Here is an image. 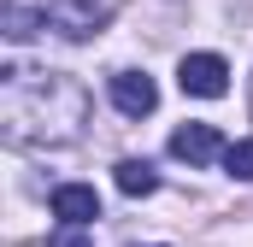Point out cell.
Segmentation results:
<instances>
[{"mask_svg":"<svg viewBox=\"0 0 253 247\" xmlns=\"http://www.w3.org/2000/svg\"><path fill=\"white\" fill-rule=\"evenodd\" d=\"M0 82H6L0 112H6L12 141H65V135H77V124L88 112V100H83V88L71 77H47V71L24 77L18 65H6Z\"/></svg>","mask_w":253,"mask_h":247,"instance_id":"1","label":"cell"},{"mask_svg":"<svg viewBox=\"0 0 253 247\" xmlns=\"http://www.w3.org/2000/svg\"><path fill=\"white\" fill-rule=\"evenodd\" d=\"M118 188H124L129 200H141V194H153L159 177H153V165L147 159H118Z\"/></svg>","mask_w":253,"mask_h":247,"instance_id":"7","label":"cell"},{"mask_svg":"<svg viewBox=\"0 0 253 247\" xmlns=\"http://www.w3.org/2000/svg\"><path fill=\"white\" fill-rule=\"evenodd\" d=\"M177 82H183V94H200V100H218V94L230 88V65L218 59V53H189V59L177 65Z\"/></svg>","mask_w":253,"mask_h":247,"instance_id":"3","label":"cell"},{"mask_svg":"<svg viewBox=\"0 0 253 247\" xmlns=\"http://www.w3.org/2000/svg\"><path fill=\"white\" fill-rule=\"evenodd\" d=\"M112 106L124 112V118H147L153 106H159V88H153V77L147 71H112Z\"/></svg>","mask_w":253,"mask_h":247,"instance_id":"4","label":"cell"},{"mask_svg":"<svg viewBox=\"0 0 253 247\" xmlns=\"http://www.w3.org/2000/svg\"><path fill=\"white\" fill-rule=\"evenodd\" d=\"M47 247H94V242H88V236H77V230H59Z\"/></svg>","mask_w":253,"mask_h":247,"instance_id":"10","label":"cell"},{"mask_svg":"<svg viewBox=\"0 0 253 247\" xmlns=\"http://www.w3.org/2000/svg\"><path fill=\"white\" fill-rule=\"evenodd\" d=\"M224 171H230V177H242V183H253V135H248V141H230Z\"/></svg>","mask_w":253,"mask_h":247,"instance_id":"9","label":"cell"},{"mask_svg":"<svg viewBox=\"0 0 253 247\" xmlns=\"http://www.w3.org/2000/svg\"><path fill=\"white\" fill-rule=\"evenodd\" d=\"M171 153L189 159V165H206V159H224L230 147H224V135L212 124H183V129H171Z\"/></svg>","mask_w":253,"mask_h":247,"instance_id":"6","label":"cell"},{"mask_svg":"<svg viewBox=\"0 0 253 247\" xmlns=\"http://www.w3.org/2000/svg\"><path fill=\"white\" fill-rule=\"evenodd\" d=\"M42 12H47V24L59 36H71V41H88V36L106 30V6H94V0H47Z\"/></svg>","mask_w":253,"mask_h":247,"instance_id":"2","label":"cell"},{"mask_svg":"<svg viewBox=\"0 0 253 247\" xmlns=\"http://www.w3.org/2000/svg\"><path fill=\"white\" fill-rule=\"evenodd\" d=\"M36 24H47V12H30V6H12V12H6V36H12V41H30Z\"/></svg>","mask_w":253,"mask_h":247,"instance_id":"8","label":"cell"},{"mask_svg":"<svg viewBox=\"0 0 253 247\" xmlns=\"http://www.w3.org/2000/svg\"><path fill=\"white\" fill-rule=\"evenodd\" d=\"M53 218H59L65 230H88L94 218H100V194L88 183H65V188H53Z\"/></svg>","mask_w":253,"mask_h":247,"instance_id":"5","label":"cell"}]
</instances>
